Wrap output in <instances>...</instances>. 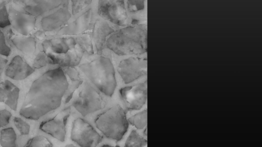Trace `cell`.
I'll return each instance as SVG.
<instances>
[{
	"mask_svg": "<svg viewBox=\"0 0 262 147\" xmlns=\"http://www.w3.org/2000/svg\"><path fill=\"white\" fill-rule=\"evenodd\" d=\"M69 83L63 70L58 67L48 70L32 84L27 93L19 114L37 120L58 108Z\"/></svg>",
	"mask_w": 262,
	"mask_h": 147,
	"instance_id": "cell-1",
	"label": "cell"
},
{
	"mask_svg": "<svg viewBox=\"0 0 262 147\" xmlns=\"http://www.w3.org/2000/svg\"><path fill=\"white\" fill-rule=\"evenodd\" d=\"M105 45L120 56L140 55L147 51V26L140 24L122 28L106 40Z\"/></svg>",
	"mask_w": 262,
	"mask_h": 147,
	"instance_id": "cell-2",
	"label": "cell"
},
{
	"mask_svg": "<svg viewBox=\"0 0 262 147\" xmlns=\"http://www.w3.org/2000/svg\"><path fill=\"white\" fill-rule=\"evenodd\" d=\"M79 67L99 90L108 96L113 95L117 82L114 67L109 58L100 57Z\"/></svg>",
	"mask_w": 262,
	"mask_h": 147,
	"instance_id": "cell-3",
	"label": "cell"
},
{
	"mask_svg": "<svg viewBox=\"0 0 262 147\" xmlns=\"http://www.w3.org/2000/svg\"><path fill=\"white\" fill-rule=\"evenodd\" d=\"M97 128L107 138L120 140L128 128L125 112L119 105L99 115L95 120Z\"/></svg>",
	"mask_w": 262,
	"mask_h": 147,
	"instance_id": "cell-4",
	"label": "cell"
},
{
	"mask_svg": "<svg viewBox=\"0 0 262 147\" xmlns=\"http://www.w3.org/2000/svg\"><path fill=\"white\" fill-rule=\"evenodd\" d=\"M72 105L83 116L102 109L105 103L99 93L85 82Z\"/></svg>",
	"mask_w": 262,
	"mask_h": 147,
	"instance_id": "cell-5",
	"label": "cell"
},
{
	"mask_svg": "<svg viewBox=\"0 0 262 147\" xmlns=\"http://www.w3.org/2000/svg\"><path fill=\"white\" fill-rule=\"evenodd\" d=\"M71 139L80 146H96L102 137L87 121L77 118L72 124Z\"/></svg>",
	"mask_w": 262,
	"mask_h": 147,
	"instance_id": "cell-6",
	"label": "cell"
},
{
	"mask_svg": "<svg viewBox=\"0 0 262 147\" xmlns=\"http://www.w3.org/2000/svg\"><path fill=\"white\" fill-rule=\"evenodd\" d=\"M98 13L104 19L119 26H124L127 22L124 0H99Z\"/></svg>",
	"mask_w": 262,
	"mask_h": 147,
	"instance_id": "cell-7",
	"label": "cell"
},
{
	"mask_svg": "<svg viewBox=\"0 0 262 147\" xmlns=\"http://www.w3.org/2000/svg\"><path fill=\"white\" fill-rule=\"evenodd\" d=\"M117 71L125 84L130 83L147 74V60L129 57L122 60Z\"/></svg>",
	"mask_w": 262,
	"mask_h": 147,
	"instance_id": "cell-8",
	"label": "cell"
},
{
	"mask_svg": "<svg viewBox=\"0 0 262 147\" xmlns=\"http://www.w3.org/2000/svg\"><path fill=\"white\" fill-rule=\"evenodd\" d=\"M71 111L70 107L62 110L54 118L42 122L39 129L60 141L65 140L66 126Z\"/></svg>",
	"mask_w": 262,
	"mask_h": 147,
	"instance_id": "cell-9",
	"label": "cell"
},
{
	"mask_svg": "<svg viewBox=\"0 0 262 147\" xmlns=\"http://www.w3.org/2000/svg\"><path fill=\"white\" fill-rule=\"evenodd\" d=\"M120 92L129 109L140 110L147 100V80L135 86L123 87Z\"/></svg>",
	"mask_w": 262,
	"mask_h": 147,
	"instance_id": "cell-10",
	"label": "cell"
},
{
	"mask_svg": "<svg viewBox=\"0 0 262 147\" xmlns=\"http://www.w3.org/2000/svg\"><path fill=\"white\" fill-rule=\"evenodd\" d=\"M66 0H13L26 13L35 17L62 5Z\"/></svg>",
	"mask_w": 262,
	"mask_h": 147,
	"instance_id": "cell-11",
	"label": "cell"
},
{
	"mask_svg": "<svg viewBox=\"0 0 262 147\" xmlns=\"http://www.w3.org/2000/svg\"><path fill=\"white\" fill-rule=\"evenodd\" d=\"M9 14L13 28L22 35L28 36L34 29L36 17L20 12L12 7H9Z\"/></svg>",
	"mask_w": 262,
	"mask_h": 147,
	"instance_id": "cell-12",
	"label": "cell"
},
{
	"mask_svg": "<svg viewBox=\"0 0 262 147\" xmlns=\"http://www.w3.org/2000/svg\"><path fill=\"white\" fill-rule=\"evenodd\" d=\"M34 71V68L30 66L23 58L15 56L7 67L5 75L14 80H22L30 76Z\"/></svg>",
	"mask_w": 262,
	"mask_h": 147,
	"instance_id": "cell-13",
	"label": "cell"
},
{
	"mask_svg": "<svg viewBox=\"0 0 262 147\" xmlns=\"http://www.w3.org/2000/svg\"><path fill=\"white\" fill-rule=\"evenodd\" d=\"M71 16L67 8H61L56 12L43 17L41 26L45 31H52L64 26Z\"/></svg>",
	"mask_w": 262,
	"mask_h": 147,
	"instance_id": "cell-14",
	"label": "cell"
},
{
	"mask_svg": "<svg viewBox=\"0 0 262 147\" xmlns=\"http://www.w3.org/2000/svg\"><path fill=\"white\" fill-rule=\"evenodd\" d=\"M76 44V38L69 37L46 40L42 46L45 52L50 51L57 54H65L74 48Z\"/></svg>",
	"mask_w": 262,
	"mask_h": 147,
	"instance_id": "cell-15",
	"label": "cell"
},
{
	"mask_svg": "<svg viewBox=\"0 0 262 147\" xmlns=\"http://www.w3.org/2000/svg\"><path fill=\"white\" fill-rule=\"evenodd\" d=\"M114 32V30L103 19L95 21L93 32V38L98 54H101L107 36Z\"/></svg>",
	"mask_w": 262,
	"mask_h": 147,
	"instance_id": "cell-16",
	"label": "cell"
},
{
	"mask_svg": "<svg viewBox=\"0 0 262 147\" xmlns=\"http://www.w3.org/2000/svg\"><path fill=\"white\" fill-rule=\"evenodd\" d=\"M92 10L90 9L82 13L75 20L64 26L59 31L60 34L76 35L86 31L90 25Z\"/></svg>",
	"mask_w": 262,
	"mask_h": 147,
	"instance_id": "cell-17",
	"label": "cell"
},
{
	"mask_svg": "<svg viewBox=\"0 0 262 147\" xmlns=\"http://www.w3.org/2000/svg\"><path fill=\"white\" fill-rule=\"evenodd\" d=\"M11 41L14 45L25 55H32L35 51L36 41L32 37L17 36L12 38Z\"/></svg>",
	"mask_w": 262,
	"mask_h": 147,
	"instance_id": "cell-18",
	"label": "cell"
},
{
	"mask_svg": "<svg viewBox=\"0 0 262 147\" xmlns=\"http://www.w3.org/2000/svg\"><path fill=\"white\" fill-rule=\"evenodd\" d=\"M3 83L7 93V100L5 103L12 110L16 111L19 97V89L8 80H5Z\"/></svg>",
	"mask_w": 262,
	"mask_h": 147,
	"instance_id": "cell-19",
	"label": "cell"
},
{
	"mask_svg": "<svg viewBox=\"0 0 262 147\" xmlns=\"http://www.w3.org/2000/svg\"><path fill=\"white\" fill-rule=\"evenodd\" d=\"M16 135L12 128L4 129L1 130L0 134V144L3 147H15L16 144Z\"/></svg>",
	"mask_w": 262,
	"mask_h": 147,
	"instance_id": "cell-20",
	"label": "cell"
},
{
	"mask_svg": "<svg viewBox=\"0 0 262 147\" xmlns=\"http://www.w3.org/2000/svg\"><path fill=\"white\" fill-rule=\"evenodd\" d=\"M147 145V140L140 136L137 132L133 130L127 137L124 146H144Z\"/></svg>",
	"mask_w": 262,
	"mask_h": 147,
	"instance_id": "cell-21",
	"label": "cell"
},
{
	"mask_svg": "<svg viewBox=\"0 0 262 147\" xmlns=\"http://www.w3.org/2000/svg\"><path fill=\"white\" fill-rule=\"evenodd\" d=\"M128 121L138 129H142L147 125V110H144L130 117Z\"/></svg>",
	"mask_w": 262,
	"mask_h": 147,
	"instance_id": "cell-22",
	"label": "cell"
},
{
	"mask_svg": "<svg viewBox=\"0 0 262 147\" xmlns=\"http://www.w3.org/2000/svg\"><path fill=\"white\" fill-rule=\"evenodd\" d=\"M76 40L83 52L90 55L94 54L91 39L88 34H82L77 37Z\"/></svg>",
	"mask_w": 262,
	"mask_h": 147,
	"instance_id": "cell-23",
	"label": "cell"
},
{
	"mask_svg": "<svg viewBox=\"0 0 262 147\" xmlns=\"http://www.w3.org/2000/svg\"><path fill=\"white\" fill-rule=\"evenodd\" d=\"M52 143L43 136H36L31 138L25 145L26 147H48L52 146Z\"/></svg>",
	"mask_w": 262,
	"mask_h": 147,
	"instance_id": "cell-24",
	"label": "cell"
},
{
	"mask_svg": "<svg viewBox=\"0 0 262 147\" xmlns=\"http://www.w3.org/2000/svg\"><path fill=\"white\" fill-rule=\"evenodd\" d=\"M50 64V59L47 54L44 51L40 52L35 57L33 67L34 68H39Z\"/></svg>",
	"mask_w": 262,
	"mask_h": 147,
	"instance_id": "cell-25",
	"label": "cell"
},
{
	"mask_svg": "<svg viewBox=\"0 0 262 147\" xmlns=\"http://www.w3.org/2000/svg\"><path fill=\"white\" fill-rule=\"evenodd\" d=\"M11 25L9 14L4 2L0 3V28H4Z\"/></svg>",
	"mask_w": 262,
	"mask_h": 147,
	"instance_id": "cell-26",
	"label": "cell"
},
{
	"mask_svg": "<svg viewBox=\"0 0 262 147\" xmlns=\"http://www.w3.org/2000/svg\"><path fill=\"white\" fill-rule=\"evenodd\" d=\"M72 3V12L75 15L86 8L93 0H71Z\"/></svg>",
	"mask_w": 262,
	"mask_h": 147,
	"instance_id": "cell-27",
	"label": "cell"
},
{
	"mask_svg": "<svg viewBox=\"0 0 262 147\" xmlns=\"http://www.w3.org/2000/svg\"><path fill=\"white\" fill-rule=\"evenodd\" d=\"M13 120L15 127L21 135H27L29 133L30 127L28 123L18 117H15Z\"/></svg>",
	"mask_w": 262,
	"mask_h": 147,
	"instance_id": "cell-28",
	"label": "cell"
},
{
	"mask_svg": "<svg viewBox=\"0 0 262 147\" xmlns=\"http://www.w3.org/2000/svg\"><path fill=\"white\" fill-rule=\"evenodd\" d=\"M146 0H127V7L130 12H136L145 8Z\"/></svg>",
	"mask_w": 262,
	"mask_h": 147,
	"instance_id": "cell-29",
	"label": "cell"
},
{
	"mask_svg": "<svg viewBox=\"0 0 262 147\" xmlns=\"http://www.w3.org/2000/svg\"><path fill=\"white\" fill-rule=\"evenodd\" d=\"M11 49L7 45L4 33L0 31V55L8 56L10 54Z\"/></svg>",
	"mask_w": 262,
	"mask_h": 147,
	"instance_id": "cell-30",
	"label": "cell"
},
{
	"mask_svg": "<svg viewBox=\"0 0 262 147\" xmlns=\"http://www.w3.org/2000/svg\"><path fill=\"white\" fill-rule=\"evenodd\" d=\"M11 117V113L4 109L0 110V128L8 125Z\"/></svg>",
	"mask_w": 262,
	"mask_h": 147,
	"instance_id": "cell-31",
	"label": "cell"
},
{
	"mask_svg": "<svg viewBox=\"0 0 262 147\" xmlns=\"http://www.w3.org/2000/svg\"><path fill=\"white\" fill-rule=\"evenodd\" d=\"M66 72L72 80H77L79 79V76L78 72L75 70V69L72 67H69L66 69Z\"/></svg>",
	"mask_w": 262,
	"mask_h": 147,
	"instance_id": "cell-32",
	"label": "cell"
},
{
	"mask_svg": "<svg viewBox=\"0 0 262 147\" xmlns=\"http://www.w3.org/2000/svg\"><path fill=\"white\" fill-rule=\"evenodd\" d=\"M7 90L3 83L0 84V102L5 103L7 100Z\"/></svg>",
	"mask_w": 262,
	"mask_h": 147,
	"instance_id": "cell-33",
	"label": "cell"
},
{
	"mask_svg": "<svg viewBox=\"0 0 262 147\" xmlns=\"http://www.w3.org/2000/svg\"><path fill=\"white\" fill-rule=\"evenodd\" d=\"M7 62L8 60L6 59L0 57V74L3 72Z\"/></svg>",
	"mask_w": 262,
	"mask_h": 147,
	"instance_id": "cell-34",
	"label": "cell"
},
{
	"mask_svg": "<svg viewBox=\"0 0 262 147\" xmlns=\"http://www.w3.org/2000/svg\"><path fill=\"white\" fill-rule=\"evenodd\" d=\"M3 2H4L6 4H7L8 3H9L10 2H11L12 1V0H3Z\"/></svg>",
	"mask_w": 262,
	"mask_h": 147,
	"instance_id": "cell-35",
	"label": "cell"
},
{
	"mask_svg": "<svg viewBox=\"0 0 262 147\" xmlns=\"http://www.w3.org/2000/svg\"><path fill=\"white\" fill-rule=\"evenodd\" d=\"M147 133V129H146H146H145V130H144V135L147 136V133Z\"/></svg>",
	"mask_w": 262,
	"mask_h": 147,
	"instance_id": "cell-36",
	"label": "cell"
},
{
	"mask_svg": "<svg viewBox=\"0 0 262 147\" xmlns=\"http://www.w3.org/2000/svg\"><path fill=\"white\" fill-rule=\"evenodd\" d=\"M66 146H74V145H73V144H69V145H67Z\"/></svg>",
	"mask_w": 262,
	"mask_h": 147,
	"instance_id": "cell-37",
	"label": "cell"
}]
</instances>
